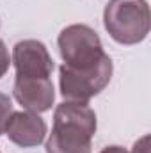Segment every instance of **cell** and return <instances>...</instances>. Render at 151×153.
Instances as JSON below:
<instances>
[{
	"mask_svg": "<svg viewBox=\"0 0 151 153\" xmlns=\"http://www.w3.org/2000/svg\"><path fill=\"white\" fill-rule=\"evenodd\" d=\"M13 94L23 109L29 112H46L52 109L55 100V89L50 78H23L16 76Z\"/></svg>",
	"mask_w": 151,
	"mask_h": 153,
	"instance_id": "obj_6",
	"label": "cell"
},
{
	"mask_svg": "<svg viewBox=\"0 0 151 153\" xmlns=\"http://www.w3.org/2000/svg\"><path fill=\"white\" fill-rule=\"evenodd\" d=\"M16 76L23 78H50L53 71V59L48 48L38 39L18 41L13 48V59Z\"/></svg>",
	"mask_w": 151,
	"mask_h": 153,
	"instance_id": "obj_5",
	"label": "cell"
},
{
	"mask_svg": "<svg viewBox=\"0 0 151 153\" xmlns=\"http://www.w3.org/2000/svg\"><path fill=\"white\" fill-rule=\"evenodd\" d=\"M96 126V112L87 103L66 100L55 109L53 128L44 150L46 153H91Z\"/></svg>",
	"mask_w": 151,
	"mask_h": 153,
	"instance_id": "obj_1",
	"label": "cell"
},
{
	"mask_svg": "<svg viewBox=\"0 0 151 153\" xmlns=\"http://www.w3.org/2000/svg\"><path fill=\"white\" fill-rule=\"evenodd\" d=\"M9 141L21 148H36L44 141L46 123L36 112H13L7 119L5 130Z\"/></svg>",
	"mask_w": 151,
	"mask_h": 153,
	"instance_id": "obj_7",
	"label": "cell"
},
{
	"mask_svg": "<svg viewBox=\"0 0 151 153\" xmlns=\"http://www.w3.org/2000/svg\"><path fill=\"white\" fill-rule=\"evenodd\" d=\"M13 102L7 94L0 93V134H4L5 130V125H7V119L9 116L13 114Z\"/></svg>",
	"mask_w": 151,
	"mask_h": 153,
	"instance_id": "obj_8",
	"label": "cell"
},
{
	"mask_svg": "<svg viewBox=\"0 0 151 153\" xmlns=\"http://www.w3.org/2000/svg\"><path fill=\"white\" fill-rule=\"evenodd\" d=\"M132 153H150V135L141 137V139L133 144Z\"/></svg>",
	"mask_w": 151,
	"mask_h": 153,
	"instance_id": "obj_10",
	"label": "cell"
},
{
	"mask_svg": "<svg viewBox=\"0 0 151 153\" xmlns=\"http://www.w3.org/2000/svg\"><path fill=\"white\" fill-rule=\"evenodd\" d=\"M9 66H11V57H9V50H7V46H5V43L0 39V78L7 73V70H9Z\"/></svg>",
	"mask_w": 151,
	"mask_h": 153,
	"instance_id": "obj_9",
	"label": "cell"
},
{
	"mask_svg": "<svg viewBox=\"0 0 151 153\" xmlns=\"http://www.w3.org/2000/svg\"><path fill=\"white\" fill-rule=\"evenodd\" d=\"M100 153H130V152H126L123 146H107V148H103Z\"/></svg>",
	"mask_w": 151,
	"mask_h": 153,
	"instance_id": "obj_11",
	"label": "cell"
},
{
	"mask_svg": "<svg viewBox=\"0 0 151 153\" xmlns=\"http://www.w3.org/2000/svg\"><path fill=\"white\" fill-rule=\"evenodd\" d=\"M114 71L112 59L105 53L100 62L91 68H71L62 64L59 70L61 94L66 100L87 103L93 96L100 94L110 82Z\"/></svg>",
	"mask_w": 151,
	"mask_h": 153,
	"instance_id": "obj_3",
	"label": "cell"
},
{
	"mask_svg": "<svg viewBox=\"0 0 151 153\" xmlns=\"http://www.w3.org/2000/svg\"><path fill=\"white\" fill-rule=\"evenodd\" d=\"M57 45L64 64L71 68H91L105 55L98 32L84 23H73L62 29Z\"/></svg>",
	"mask_w": 151,
	"mask_h": 153,
	"instance_id": "obj_4",
	"label": "cell"
},
{
	"mask_svg": "<svg viewBox=\"0 0 151 153\" xmlns=\"http://www.w3.org/2000/svg\"><path fill=\"white\" fill-rule=\"evenodd\" d=\"M150 5L146 0H109L103 9V25L119 45H137L150 34Z\"/></svg>",
	"mask_w": 151,
	"mask_h": 153,
	"instance_id": "obj_2",
	"label": "cell"
}]
</instances>
